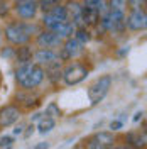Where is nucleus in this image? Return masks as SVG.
I'll return each instance as SVG.
<instances>
[{
	"mask_svg": "<svg viewBox=\"0 0 147 149\" xmlns=\"http://www.w3.org/2000/svg\"><path fill=\"white\" fill-rule=\"evenodd\" d=\"M76 149H83V148H76Z\"/></svg>",
	"mask_w": 147,
	"mask_h": 149,
	"instance_id": "obj_30",
	"label": "nucleus"
},
{
	"mask_svg": "<svg viewBox=\"0 0 147 149\" xmlns=\"http://www.w3.org/2000/svg\"><path fill=\"white\" fill-rule=\"evenodd\" d=\"M127 3L132 10H140L146 5V0H127Z\"/></svg>",
	"mask_w": 147,
	"mask_h": 149,
	"instance_id": "obj_21",
	"label": "nucleus"
},
{
	"mask_svg": "<svg viewBox=\"0 0 147 149\" xmlns=\"http://www.w3.org/2000/svg\"><path fill=\"white\" fill-rule=\"evenodd\" d=\"M15 78H17L19 85L24 90H32V88H36V86H39V85L42 83V80H44V70H42V66L29 61V63H24V65H20L17 68Z\"/></svg>",
	"mask_w": 147,
	"mask_h": 149,
	"instance_id": "obj_1",
	"label": "nucleus"
},
{
	"mask_svg": "<svg viewBox=\"0 0 147 149\" xmlns=\"http://www.w3.org/2000/svg\"><path fill=\"white\" fill-rule=\"evenodd\" d=\"M140 119H142V112H137V113H135V117H134V122H139Z\"/></svg>",
	"mask_w": 147,
	"mask_h": 149,
	"instance_id": "obj_29",
	"label": "nucleus"
},
{
	"mask_svg": "<svg viewBox=\"0 0 147 149\" xmlns=\"http://www.w3.org/2000/svg\"><path fill=\"white\" fill-rule=\"evenodd\" d=\"M85 9H90L93 12H96L100 17L108 14V5H107V0H85L83 3Z\"/></svg>",
	"mask_w": 147,
	"mask_h": 149,
	"instance_id": "obj_15",
	"label": "nucleus"
},
{
	"mask_svg": "<svg viewBox=\"0 0 147 149\" xmlns=\"http://www.w3.org/2000/svg\"><path fill=\"white\" fill-rule=\"evenodd\" d=\"M59 61V54L56 53V51H53V49H39L36 54H34V63L39 66H51L54 65V63H58Z\"/></svg>",
	"mask_w": 147,
	"mask_h": 149,
	"instance_id": "obj_10",
	"label": "nucleus"
},
{
	"mask_svg": "<svg viewBox=\"0 0 147 149\" xmlns=\"http://www.w3.org/2000/svg\"><path fill=\"white\" fill-rule=\"evenodd\" d=\"M42 20H44V26H46V27H49L51 31H54L58 26L68 22V9L58 5V7H54L53 10L46 12V15H44Z\"/></svg>",
	"mask_w": 147,
	"mask_h": 149,
	"instance_id": "obj_5",
	"label": "nucleus"
},
{
	"mask_svg": "<svg viewBox=\"0 0 147 149\" xmlns=\"http://www.w3.org/2000/svg\"><path fill=\"white\" fill-rule=\"evenodd\" d=\"M125 26L132 31H140V29H146L147 26V15L146 12L140 10H132L129 14V17L125 19Z\"/></svg>",
	"mask_w": 147,
	"mask_h": 149,
	"instance_id": "obj_8",
	"label": "nucleus"
},
{
	"mask_svg": "<svg viewBox=\"0 0 147 149\" xmlns=\"http://www.w3.org/2000/svg\"><path fill=\"white\" fill-rule=\"evenodd\" d=\"M46 115H61V110L56 107V103H51L46 110Z\"/></svg>",
	"mask_w": 147,
	"mask_h": 149,
	"instance_id": "obj_22",
	"label": "nucleus"
},
{
	"mask_svg": "<svg viewBox=\"0 0 147 149\" xmlns=\"http://www.w3.org/2000/svg\"><path fill=\"white\" fill-rule=\"evenodd\" d=\"M32 31H34V27H31L27 24L15 22V24H10L9 27L5 29V36H7V39H9L10 42L20 46V44H26L29 39H31Z\"/></svg>",
	"mask_w": 147,
	"mask_h": 149,
	"instance_id": "obj_3",
	"label": "nucleus"
},
{
	"mask_svg": "<svg viewBox=\"0 0 147 149\" xmlns=\"http://www.w3.org/2000/svg\"><path fill=\"white\" fill-rule=\"evenodd\" d=\"M56 125V120L51 117V115H44V117H41L39 122H37V132L39 134H47V132H51V130L54 129Z\"/></svg>",
	"mask_w": 147,
	"mask_h": 149,
	"instance_id": "obj_16",
	"label": "nucleus"
},
{
	"mask_svg": "<svg viewBox=\"0 0 147 149\" xmlns=\"http://www.w3.org/2000/svg\"><path fill=\"white\" fill-rule=\"evenodd\" d=\"M90 32H88V31H86V29H83V27H80L78 29V31H76V41H80V42H88V41H90Z\"/></svg>",
	"mask_w": 147,
	"mask_h": 149,
	"instance_id": "obj_20",
	"label": "nucleus"
},
{
	"mask_svg": "<svg viewBox=\"0 0 147 149\" xmlns=\"http://www.w3.org/2000/svg\"><path fill=\"white\" fill-rule=\"evenodd\" d=\"M12 137H10V136H2V137H0V148H5V146H7V148H9L10 144H12Z\"/></svg>",
	"mask_w": 147,
	"mask_h": 149,
	"instance_id": "obj_23",
	"label": "nucleus"
},
{
	"mask_svg": "<svg viewBox=\"0 0 147 149\" xmlns=\"http://www.w3.org/2000/svg\"><path fill=\"white\" fill-rule=\"evenodd\" d=\"M122 127H123V124H122L120 120H115V122H112V124H110V129L112 130H119V129H122Z\"/></svg>",
	"mask_w": 147,
	"mask_h": 149,
	"instance_id": "obj_25",
	"label": "nucleus"
},
{
	"mask_svg": "<svg viewBox=\"0 0 147 149\" xmlns=\"http://www.w3.org/2000/svg\"><path fill=\"white\" fill-rule=\"evenodd\" d=\"M110 86H112V76L110 74H103L100 78H96V80L88 86V98H90V102H92L93 105L100 103L101 100L107 97Z\"/></svg>",
	"mask_w": 147,
	"mask_h": 149,
	"instance_id": "obj_2",
	"label": "nucleus"
},
{
	"mask_svg": "<svg viewBox=\"0 0 147 149\" xmlns=\"http://www.w3.org/2000/svg\"><path fill=\"white\" fill-rule=\"evenodd\" d=\"M17 58H19V61H20V65H24V63H29V61H31L32 56H31L27 47H20L19 53H17Z\"/></svg>",
	"mask_w": 147,
	"mask_h": 149,
	"instance_id": "obj_19",
	"label": "nucleus"
},
{
	"mask_svg": "<svg viewBox=\"0 0 147 149\" xmlns=\"http://www.w3.org/2000/svg\"><path fill=\"white\" fill-rule=\"evenodd\" d=\"M127 0H110V10L113 12H125Z\"/></svg>",
	"mask_w": 147,
	"mask_h": 149,
	"instance_id": "obj_18",
	"label": "nucleus"
},
{
	"mask_svg": "<svg viewBox=\"0 0 147 149\" xmlns=\"http://www.w3.org/2000/svg\"><path fill=\"white\" fill-rule=\"evenodd\" d=\"M9 12V5H7V0H0V17L5 15Z\"/></svg>",
	"mask_w": 147,
	"mask_h": 149,
	"instance_id": "obj_24",
	"label": "nucleus"
},
{
	"mask_svg": "<svg viewBox=\"0 0 147 149\" xmlns=\"http://www.w3.org/2000/svg\"><path fill=\"white\" fill-rule=\"evenodd\" d=\"M34 149H49V144H47V142H39Z\"/></svg>",
	"mask_w": 147,
	"mask_h": 149,
	"instance_id": "obj_27",
	"label": "nucleus"
},
{
	"mask_svg": "<svg viewBox=\"0 0 147 149\" xmlns=\"http://www.w3.org/2000/svg\"><path fill=\"white\" fill-rule=\"evenodd\" d=\"M127 148L130 149H144L146 148V132H130L125 137Z\"/></svg>",
	"mask_w": 147,
	"mask_h": 149,
	"instance_id": "obj_13",
	"label": "nucleus"
},
{
	"mask_svg": "<svg viewBox=\"0 0 147 149\" xmlns=\"http://www.w3.org/2000/svg\"><path fill=\"white\" fill-rule=\"evenodd\" d=\"M22 132H24V125H17L14 129V134H22Z\"/></svg>",
	"mask_w": 147,
	"mask_h": 149,
	"instance_id": "obj_28",
	"label": "nucleus"
},
{
	"mask_svg": "<svg viewBox=\"0 0 147 149\" xmlns=\"http://www.w3.org/2000/svg\"><path fill=\"white\" fill-rule=\"evenodd\" d=\"M83 51V44L76 39H68L64 42V46L61 49V54H59V59H73L76 56H80Z\"/></svg>",
	"mask_w": 147,
	"mask_h": 149,
	"instance_id": "obj_11",
	"label": "nucleus"
},
{
	"mask_svg": "<svg viewBox=\"0 0 147 149\" xmlns=\"http://www.w3.org/2000/svg\"><path fill=\"white\" fill-rule=\"evenodd\" d=\"M39 3L37 0H17L15 2V10L22 19H32L36 15Z\"/></svg>",
	"mask_w": 147,
	"mask_h": 149,
	"instance_id": "obj_9",
	"label": "nucleus"
},
{
	"mask_svg": "<svg viewBox=\"0 0 147 149\" xmlns=\"http://www.w3.org/2000/svg\"><path fill=\"white\" fill-rule=\"evenodd\" d=\"M37 3H39V7L44 10V12H49V10L54 9V7L61 5V0H37Z\"/></svg>",
	"mask_w": 147,
	"mask_h": 149,
	"instance_id": "obj_17",
	"label": "nucleus"
},
{
	"mask_svg": "<svg viewBox=\"0 0 147 149\" xmlns=\"http://www.w3.org/2000/svg\"><path fill=\"white\" fill-rule=\"evenodd\" d=\"M20 119V109L17 105H5L0 109V127H10Z\"/></svg>",
	"mask_w": 147,
	"mask_h": 149,
	"instance_id": "obj_7",
	"label": "nucleus"
},
{
	"mask_svg": "<svg viewBox=\"0 0 147 149\" xmlns=\"http://www.w3.org/2000/svg\"><path fill=\"white\" fill-rule=\"evenodd\" d=\"M88 142L90 144H98V146L110 148V146L115 144V136H113V132H96Z\"/></svg>",
	"mask_w": 147,
	"mask_h": 149,
	"instance_id": "obj_14",
	"label": "nucleus"
},
{
	"mask_svg": "<svg viewBox=\"0 0 147 149\" xmlns=\"http://www.w3.org/2000/svg\"><path fill=\"white\" fill-rule=\"evenodd\" d=\"M88 76V68L81 63H73V65L66 66L63 71V80L66 85H78Z\"/></svg>",
	"mask_w": 147,
	"mask_h": 149,
	"instance_id": "obj_4",
	"label": "nucleus"
},
{
	"mask_svg": "<svg viewBox=\"0 0 147 149\" xmlns=\"http://www.w3.org/2000/svg\"><path fill=\"white\" fill-rule=\"evenodd\" d=\"M103 27L105 29H110L113 32H122L123 27H125V14L123 12H113L110 10L107 15H103Z\"/></svg>",
	"mask_w": 147,
	"mask_h": 149,
	"instance_id": "obj_6",
	"label": "nucleus"
},
{
	"mask_svg": "<svg viewBox=\"0 0 147 149\" xmlns=\"http://www.w3.org/2000/svg\"><path fill=\"white\" fill-rule=\"evenodd\" d=\"M88 149H110V148H105V146H98V144H90V142H88Z\"/></svg>",
	"mask_w": 147,
	"mask_h": 149,
	"instance_id": "obj_26",
	"label": "nucleus"
},
{
	"mask_svg": "<svg viewBox=\"0 0 147 149\" xmlns=\"http://www.w3.org/2000/svg\"><path fill=\"white\" fill-rule=\"evenodd\" d=\"M37 44L44 49H51V47H58L61 44V37L58 36L53 31H47V32H41L37 37Z\"/></svg>",
	"mask_w": 147,
	"mask_h": 149,
	"instance_id": "obj_12",
	"label": "nucleus"
}]
</instances>
